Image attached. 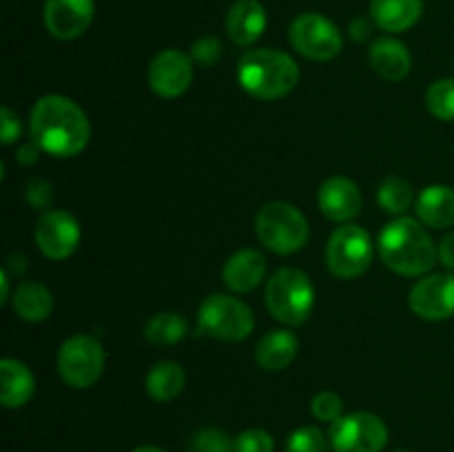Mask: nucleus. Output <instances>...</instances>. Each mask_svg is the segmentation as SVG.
I'll return each instance as SVG.
<instances>
[{
	"instance_id": "nucleus-1",
	"label": "nucleus",
	"mask_w": 454,
	"mask_h": 452,
	"mask_svg": "<svg viewBox=\"0 0 454 452\" xmlns=\"http://www.w3.org/2000/svg\"><path fill=\"white\" fill-rule=\"evenodd\" d=\"M31 142L40 151L56 158H74L87 149L91 140V124L87 113L65 96H44L31 109Z\"/></svg>"
},
{
	"instance_id": "nucleus-2",
	"label": "nucleus",
	"mask_w": 454,
	"mask_h": 452,
	"mask_svg": "<svg viewBox=\"0 0 454 452\" xmlns=\"http://www.w3.org/2000/svg\"><path fill=\"white\" fill-rule=\"evenodd\" d=\"M380 257L393 273L403 277H421L439 260V248L419 220L397 217L381 229Z\"/></svg>"
},
{
	"instance_id": "nucleus-3",
	"label": "nucleus",
	"mask_w": 454,
	"mask_h": 452,
	"mask_svg": "<svg viewBox=\"0 0 454 452\" xmlns=\"http://www.w3.org/2000/svg\"><path fill=\"white\" fill-rule=\"evenodd\" d=\"M238 82L257 100H279L300 82V66L278 49H253L239 60Z\"/></svg>"
},
{
	"instance_id": "nucleus-4",
	"label": "nucleus",
	"mask_w": 454,
	"mask_h": 452,
	"mask_svg": "<svg viewBox=\"0 0 454 452\" xmlns=\"http://www.w3.org/2000/svg\"><path fill=\"white\" fill-rule=\"evenodd\" d=\"M264 301L269 313L286 326H300L315 308V286L300 269H279L266 282Z\"/></svg>"
},
{
	"instance_id": "nucleus-5",
	"label": "nucleus",
	"mask_w": 454,
	"mask_h": 452,
	"mask_svg": "<svg viewBox=\"0 0 454 452\" xmlns=\"http://www.w3.org/2000/svg\"><path fill=\"white\" fill-rule=\"evenodd\" d=\"M255 233L269 251L291 255L309 242V220L288 202H269L255 217Z\"/></svg>"
},
{
	"instance_id": "nucleus-6",
	"label": "nucleus",
	"mask_w": 454,
	"mask_h": 452,
	"mask_svg": "<svg viewBox=\"0 0 454 452\" xmlns=\"http://www.w3.org/2000/svg\"><path fill=\"white\" fill-rule=\"evenodd\" d=\"M200 332L220 341H242L255 328V315L238 297L208 295L198 310Z\"/></svg>"
},
{
	"instance_id": "nucleus-7",
	"label": "nucleus",
	"mask_w": 454,
	"mask_h": 452,
	"mask_svg": "<svg viewBox=\"0 0 454 452\" xmlns=\"http://www.w3.org/2000/svg\"><path fill=\"white\" fill-rule=\"evenodd\" d=\"M105 362L106 355L100 341L84 332L62 341L56 359L62 381L75 390H84L96 384L105 372Z\"/></svg>"
},
{
	"instance_id": "nucleus-8",
	"label": "nucleus",
	"mask_w": 454,
	"mask_h": 452,
	"mask_svg": "<svg viewBox=\"0 0 454 452\" xmlns=\"http://www.w3.org/2000/svg\"><path fill=\"white\" fill-rule=\"evenodd\" d=\"M372 261V239L366 229L344 224L331 235L326 246V264L335 277H362Z\"/></svg>"
},
{
	"instance_id": "nucleus-9",
	"label": "nucleus",
	"mask_w": 454,
	"mask_h": 452,
	"mask_svg": "<svg viewBox=\"0 0 454 452\" xmlns=\"http://www.w3.org/2000/svg\"><path fill=\"white\" fill-rule=\"evenodd\" d=\"M288 40L297 53L315 62L333 60L340 56L341 47H344L341 31L337 29L335 22L315 12L301 13L291 22Z\"/></svg>"
},
{
	"instance_id": "nucleus-10",
	"label": "nucleus",
	"mask_w": 454,
	"mask_h": 452,
	"mask_svg": "<svg viewBox=\"0 0 454 452\" xmlns=\"http://www.w3.org/2000/svg\"><path fill=\"white\" fill-rule=\"evenodd\" d=\"M328 441L335 452H381L388 443V428L372 412H353L331 425Z\"/></svg>"
},
{
	"instance_id": "nucleus-11",
	"label": "nucleus",
	"mask_w": 454,
	"mask_h": 452,
	"mask_svg": "<svg viewBox=\"0 0 454 452\" xmlns=\"http://www.w3.org/2000/svg\"><path fill=\"white\" fill-rule=\"evenodd\" d=\"M35 244H38L40 253L53 261H62L75 253L80 244V224L71 213L51 211L43 213V217L35 224Z\"/></svg>"
},
{
	"instance_id": "nucleus-12",
	"label": "nucleus",
	"mask_w": 454,
	"mask_h": 452,
	"mask_svg": "<svg viewBox=\"0 0 454 452\" xmlns=\"http://www.w3.org/2000/svg\"><path fill=\"white\" fill-rule=\"evenodd\" d=\"M408 306L426 322H443L454 317V275H426L412 286Z\"/></svg>"
},
{
	"instance_id": "nucleus-13",
	"label": "nucleus",
	"mask_w": 454,
	"mask_h": 452,
	"mask_svg": "<svg viewBox=\"0 0 454 452\" xmlns=\"http://www.w3.org/2000/svg\"><path fill=\"white\" fill-rule=\"evenodd\" d=\"M193 82V58L177 49H164L149 65V87L160 97H180Z\"/></svg>"
},
{
	"instance_id": "nucleus-14",
	"label": "nucleus",
	"mask_w": 454,
	"mask_h": 452,
	"mask_svg": "<svg viewBox=\"0 0 454 452\" xmlns=\"http://www.w3.org/2000/svg\"><path fill=\"white\" fill-rule=\"evenodd\" d=\"M93 13V0H47L43 18L53 38L75 40L91 27Z\"/></svg>"
},
{
	"instance_id": "nucleus-15",
	"label": "nucleus",
	"mask_w": 454,
	"mask_h": 452,
	"mask_svg": "<svg viewBox=\"0 0 454 452\" xmlns=\"http://www.w3.org/2000/svg\"><path fill=\"white\" fill-rule=\"evenodd\" d=\"M317 204L328 220L348 224L362 211V191L350 177L333 175L319 186Z\"/></svg>"
},
{
	"instance_id": "nucleus-16",
	"label": "nucleus",
	"mask_w": 454,
	"mask_h": 452,
	"mask_svg": "<svg viewBox=\"0 0 454 452\" xmlns=\"http://www.w3.org/2000/svg\"><path fill=\"white\" fill-rule=\"evenodd\" d=\"M266 25H269V18L260 0H238L226 13V34L239 47L257 43Z\"/></svg>"
},
{
	"instance_id": "nucleus-17",
	"label": "nucleus",
	"mask_w": 454,
	"mask_h": 452,
	"mask_svg": "<svg viewBox=\"0 0 454 452\" xmlns=\"http://www.w3.org/2000/svg\"><path fill=\"white\" fill-rule=\"evenodd\" d=\"M266 257L255 248H242L226 260L222 277L233 292H248L264 282Z\"/></svg>"
},
{
	"instance_id": "nucleus-18",
	"label": "nucleus",
	"mask_w": 454,
	"mask_h": 452,
	"mask_svg": "<svg viewBox=\"0 0 454 452\" xmlns=\"http://www.w3.org/2000/svg\"><path fill=\"white\" fill-rule=\"evenodd\" d=\"M368 60H371L372 71L380 74L384 80H390V82H399L412 69V56L408 47L402 40L390 38V35L377 38L372 43Z\"/></svg>"
},
{
	"instance_id": "nucleus-19",
	"label": "nucleus",
	"mask_w": 454,
	"mask_h": 452,
	"mask_svg": "<svg viewBox=\"0 0 454 452\" xmlns=\"http://www.w3.org/2000/svg\"><path fill=\"white\" fill-rule=\"evenodd\" d=\"M35 393V377L22 362L4 357L0 362V403L4 408H22Z\"/></svg>"
},
{
	"instance_id": "nucleus-20",
	"label": "nucleus",
	"mask_w": 454,
	"mask_h": 452,
	"mask_svg": "<svg viewBox=\"0 0 454 452\" xmlns=\"http://www.w3.org/2000/svg\"><path fill=\"white\" fill-rule=\"evenodd\" d=\"M424 13V0H371V18L380 29L402 34L415 27Z\"/></svg>"
},
{
	"instance_id": "nucleus-21",
	"label": "nucleus",
	"mask_w": 454,
	"mask_h": 452,
	"mask_svg": "<svg viewBox=\"0 0 454 452\" xmlns=\"http://www.w3.org/2000/svg\"><path fill=\"white\" fill-rule=\"evenodd\" d=\"M417 217L424 226L448 229L454 224V189L452 186L433 184L417 198Z\"/></svg>"
},
{
	"instance_id": "nucleus-22",
	"label": "nucleus",
	"mask_w": 454,
	"mask_h": 452,
	"mask_svg": "<svg viewBox=\"0 0 454 452\" xmlns=\"http://www.w3.org/2000/svg\"><path fill=\"white\" fill-rule=\"evenodd\" d=\"M300 350V339L291 331H270L260 339L255 348V359L260 368L269 372L284 370L293 363Z\"/></svg>"
},
{
	"instance_id": "nucleus-23",
	"label": "nucleus",
	"mask_w": 454,
	"mask_h": 452,
	"mask_svg": "<svg viewBox=\"0 0 454 452\" xmlns=\"http://www.w3.org/2000/svg\"><path fill=\"white\" fill-rule=\"evenodd\" d=\"M13 313L31 323H40L51 315L53 295L44 284L22 282L12 297Z\"/></svg>"
},
{
	"instance_id": "nucleus-24",
	"label": "nucleus",
	"mask_w": 454,
	"mask_h": 452,
	"mask_svg": "<svg viewBox=\"0 0 454 452\" xmlns=\"http://www.w3.org/2000/svg\"><path fill=\"white\" fill-rule=\"evenodd\" d=\"M145 384H146V393H149V397L153 399V401L167 403V401H173V399L184 390L186 375L184 370H182L180 363L160 362L151 368Z\"/></svg>"
},
{
	"instance_id": "nucleus-25",
	"label": "nucleus",
	"mask_w": 454,
	"mask_h": 452,
	"mask_svg": "<svg viewBox=\"0 0 454 452\" xmlns=\"http://www.w3.org/2000/svg\"><path fill=\"white\" fill-rule=\"evenodd\" d=\"M189 332V323L177 313H158L146 322L145 339L153 346H173Z\"/></svg>"
},
{
	"instance_id": "nucleus-26",
	"label": "nucleus",
	"mask_w": 454,
	"mask_h": 452,
	"mask_svg": "<svg viewBox=\"0 0 454 452\" xmlns=\"http://www.w3.org/2000/svg\"><path fill=\"white\" fill-rule=\"evenodd\" d=\"M377 202L390 215H402L412 204V186L406 177L388 175L377 191Z\"/></svg>"
},
{
	"instance_id": "nucleus-27",
	"label": "nucleus",
	"mask_w": 454,
	"mask_h": 452,
	"mask_svg": "<svg viewBox=\"0 0 454 452\" xmlns=\"http://www.w3.org/2000/svg\"><path fill=\"white\" fill-rule=\"evenodd\" d=\"M426 106L430 113L443 122L454 120V78H443L430 84L426 91Z\"/></svg>"
},
{
	"instance_id": "nucleus-28",
	"label": "nucleus",
	"mask_w": 454,
	"mask_h": 452,
	"mask_svg": "<svg viewBox=\"0 0 454 452\" xmlns=\"http://www.w3.org/2000/svg\"><path fill=\"white\" fill-rule=\"evenodd\" d=\"M191 452H235V439L220 428H204L191 441Z\"/></svg>"
},
{
	"instance_id": "nucleus-29",
	"label": "nucleus",
	"mask_w": 454,
	"mask_h": 452,
	"mask_svg": "<svg viewBox=\"0 0 454 452\" xmlns=\"http://www.w3.org/2000/svg\"><path fill=\"white\" fill-rule=\"evenodd\" d=\"M286 452H326V437L315 425H301L288 437Z\"/></svg>"
},
{
	"instance_id": "nucleus-30",
	"label": "nucleus",
	"mask_w": 454,
	"mask_h": 452,
	"mask_svg": "<svg viewBox=\"0 0 454 452\" xmlns=\"http://www.w3.org/2000/svg\"><path fill=\"white\" fill-rule=\"evenodd\" d=\"M341 410H344L341 397L337 393H331V390H322L310 401V412H313L315 419L326 421V424H335L341 417Z\"/></svg>"
},
{
	"instance_id": "nucleus-31",
	"label": "nucleus",
	"mask_w": 454,
	"mask_h": 452,
	"mask_svg": "<svg viewBox=\"0 0 454 452\" xmlns=\"http://www.w3.org/2000/svg\"><path fill=\"white\" fill-rule=\"evenodd\" d=\"M235 452H275V441L266 430L248 428L235 437Z\"/></svg>"
},
{
	"instance_id": "nucleus-32",
	"label": "nucleus",
	"mask_w": 454,
	"mask_h": 452,
	"mask_svg": "<svg viewBox=\"0 0 454 452\" xmlns=\"http://www.w3.org/2000/svg\"><path fill=\"white\" fill-rule=\"evenodd\" d=\"M191 58L202 66L217 65L222 58V43L215 38V35H204V38H198L193 43V47H191Z\"/></svg>"
},
{
	"instance_id": "nucleus-33",
	"label": "nucleus",
	"mask_w": 454,
	"mask_h": 452,
	"mask_svg": "<svg viewBox=\"0 0 454 452\" xmlns=\"http://www.w3.org/2000/svg\"><path fill=\"white\" fill-rule=\"evenodd\" d=\"M53 199V189L47 180L43 177H35V180L29 182L27 186V202L34 208H49Z\"/></svg>"
},
{
	"instance_id": "nucleus-34",
	"label": "nucleus",
	"mask_w": 454,
	"mask_h": 452,
	"mask_svg": "<svg viewBox=\"0 0 454 452\" xmlns=\"http://www.w3.org/2000/svg\"><path fill=\"white\" fill-rule=\"evenodd\" d=\"M0 136H3V144H13L20 136V120L9 106L0 109Z\"/></svg>"
},
{
	"instance_id": "nucleus-35",
	"label": "nucleus",
	"mask_w": 454,
	"mask_h": 452,
	"mask_svg": "<svg viewBox=\"0 0 454 452\" xmlns=\"http://www.w3.org/2000/svg\"><path fill=\"white\" fill-rule=\"evenodd\" d=\"M439 261H442L446 269L454 270V233H448L446 238L439 244Z\"/></svg>"
},
{
	"instance_id": "nucleus-36",
	"label": "nucleus",
	"mask_w": 454,
	"mask_h": 452,
	"mask_svg": "<svg viewBox=\"0 0 454 452\" xmlns=\"http://www.w3.org/2000/svg\"><path fill=\"white\" fill-rule=\"evenodd\" d=\"M350 31V38L357 40V43H364V40L371 38V22L366 18H355L348 27Z\"/></svg>"
},
{
	"instance_id": "nucleus-37",
	"label": "nucleus",
	"mask_w": 454,
	"mask_h": 452,
	"mask_svg": "<svg viewBox=\"0 0 454 452\" xmlns=\"http://www.w3.org/2000/svg\"><path fill=\"white\" fill-rule=\"evenodd\" d=\"M38 153H40V146L35 144V142H27V144H22L20 149H18V162L25 164V167H29V164H35L38 162Z\"/></svg>"
},
{
	"instance_id": "nucleus-38",
	"label": "nucleus",
	"mask_w": 454,
	"mask_h": 452,
	"mask_svg": "<svg viewBox=\"0 0 454 452\" xmlns=\"http://www.w3.org/2000/svg\"><path fill=\"white\" fill-rule=\"evenodd\" d=\"M0 284H3V292H0V304H4V301L9 300V275H7V270H3V273H0Z\"/></svg>"
},
{
	"instance_id": "nucleus-39",
	"label": "nucleus",
	"mask_w": 454,
	"mask_h": 452,
	"mask_svg": "<svg viewBox=\"0 0 454 452\" xmlns=\"http://www.w3.org/2000/svg\"><path fill=\"white\" fill-rule=\"evenodd\" d=\"M133 452H164V450L158 446H140V448H136Z\"/></svg>"
},
{
	"instance_id": "nucleus-40",
	"label": "nucleus",
	"mask_w": 454,
	"mask_h": 452,
	"mask_svg": "<svg viewBox=\"0 0 454 452\" xmlns=\"http://www.w3.org/2000/svg\"><path fill=\"white\" fill-rule=\"evenodd\" d=\"M397 452H408V450H397Z\"/></svg>"
}]
</instances>
